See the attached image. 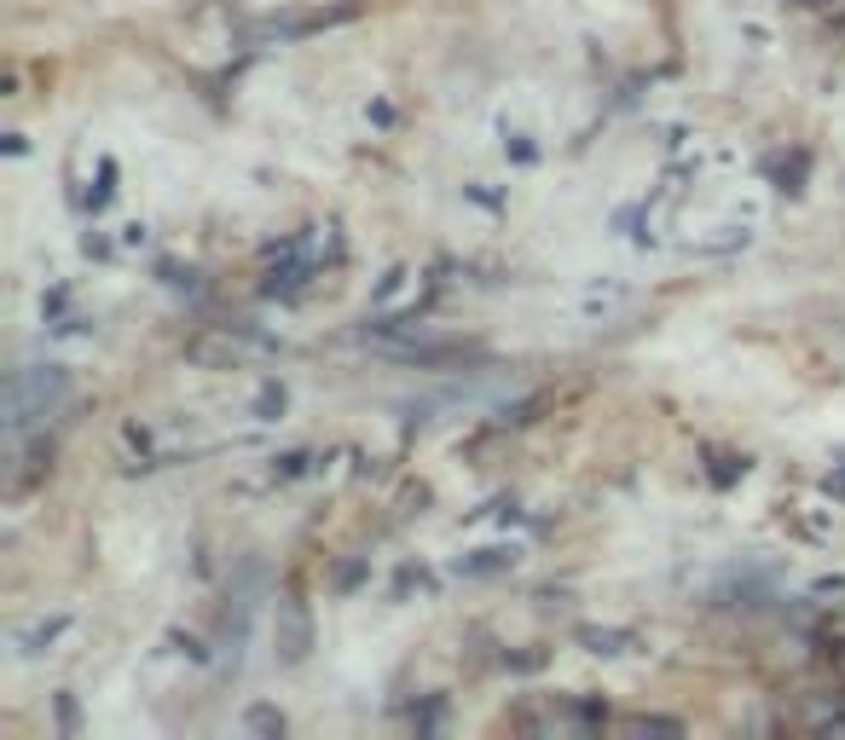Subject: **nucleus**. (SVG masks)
<instances>
[{
  "mask_svg": "<svg viewBox=\"0 0 845 740\" xmlns=\"http://www.w3.org/2000/svg\"><path fill=\"white\" fill-rule=\"evenodd\" d=\"M811 596H845V579H817Z\"/></svg>",
  "mask_w": 845,
  "mask_h": 740,
  "instance_id": "nucleus-8",
  "label": "nucleus"
},
{
  "mask_svg": "<svg viewBox=\"0 0 845 740\" xmlns=\"http://www.w3.org/2000/svg\"><path fill=\"white\" fill-rule=\"evenodd\" d=\"M285 660H301V654H308V620H301V608L296 602H285Z\"/></svg>",
  "mask_w": 845,
  "mask_h": 740,
  "instance_id": "nucleus-3",
  "label": "nucleus"
},
{
  "mask_svg": "<svg viewBox=\"0 0 845 740\" xmlns=\"http://www.w3.org/2000/svg\"><path fill=\"white\" fill-rule=\"evenodd\" d=\"M70 400V370L65 365H24L7 382V428L30 435L35 423H47L58 405Z\"/></svg>",
  "mask_w": 845,
  "mask_h": 740,
  "instance_id": "nucleus-1",
  "label": "nucleus"
},
{
  "mask_svg": "<svg viewBox=\"0 0 845 740\" xmlns=\"http://www.w3.org/2000/svg\"><path fill=\"white\" fill-rule=\"evenodd\" d=\"M579 643H586L591 654H626L632 636L626 631H579Z\"/></svg>",
  "mask_w": 845,
  "mask_h": 740,
  "instance_id": "nucleus-4",
  "label": "nucleus"
},
{
  "mask_svg": "<svg viewBox=\"0 0 845 740\" xmlns=\"http://www.w3.org/2000/svg\"><path fill=\"white\" fill-rule=\"evenodd\" d=\"M516 562V550H481L475 562H464V573H498V567H510Z\"/></svg>",
  "mask_w": 845,
  "mask_h": 740,
  "instance_id": "nucleus-5",
  "label": "nucleus"
},
{
  "mask_svg": "<svg viewBox=\"0 0 845 740\" xmlns=\"http://www.w3.org/2000/svg\"><path fill=\"white\" fill-rule=\"evenodd\" d=\"M255 411H261V417H273V411H285V388H261Z\"/></svg>",
  "mask_w": 845,
  "mask_h": 740,
  "instance_id": "nucleus-6",
  "label": "nucleus"
},
{
  "mask_svg": "<svg viewBox=\"0 0 845 740\" xmlns=\"http://www.w3.org/2000/svg\"><path fill=\"white\" fill-rule=\"evenodd\" d=\"M65 631H70V613H58V620H42V625L18 631V654H42V648H47V643H58Z\"/></svg>",
  "mask_w": 845,
  "mask_h": 740,
  "instance_id": "nucleus-2",
  "label": "nucleus"
},
{
  "mask_svg": "<svg viewBox=\"0 0 845 740\" xmlns=\"http://www.w3.org/2000/svg\"><path fill=\"white\" fill-rule=\"evenodd\" d=\"M250 729H267V735H285V717H278V712H250Z\"/></svg>",
  "mask_w": 845,
  "mask_h": 740,
  "instance_id": "nucleus-7",
  "label": "nucleus"
}]
</instances>
